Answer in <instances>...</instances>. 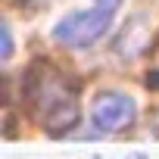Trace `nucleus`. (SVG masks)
Listing matches in <instances>:
<instances>
[{"mask_svg": "<svg viewBox=\"0 0 159 159\" xmlns=\"http://www.w3.org/2000/svg\"><path fill=\"white\" fill-rule=\"evenodd\" d=\"M91 122L97 131H119L134 122V100L122 91H100L91 103Z\"/></svg>", "mask_w": 159, "mask_h": 159, "instance_id": "nucleus-3", "label": "nucleus"}, {"mask_svg": "<svg viewBox=\"0 0 159 159\" xmlns=\"http://www.w3.org/2000/svg\"><path fill=\"white\" fill-rule=\"evenodd\" d=\"M122 7V0H94V7L84 13H69L53 25V41L62 47H88L94 44L112 22L116 10Z\"/></svg>", "mask_w": 159, "mask_h": 159, "instance_id": "nucleus-2", "label": "nucleus"}, {"mask_svg": "<svg viewBox=\"0 0 159 159\" xmlns=\"http://www.w3.org/2000/svg\"><path fill=\"white\" fill-rule=\"evenodd\" d=\"M150 47V22H147V16L143 13H137V16H131L128 22H125V28H122V34H119V41H116V50L122 53V59H137L143 50Z\"/></svg>", "mask_w": 159, "mask_h": 159, "instance_id": "nucleus-4", "label": "nucleus"}, {"mask_svg": "<svg viewBox=\"0 0 159 159\" xmlns=\"http://www.w3.org/2000/svg\"><path fill=\"white\" fill-rule=\"evenodd\" d=\"M22 94L31 106V116L41 122V128L50 137H62L81 119V112H78V81H72L69 75L44 62H34L25 72Z\"/></svg>", "mask_w": 159, "mask_h": 159, "instance_id": "nucleus-1", "label": "nucleus"}, {"mask_svg": "<svg viewBox=\"0 0 159 159\" xmlns=\"http://www.w3.org/2000/svg\"><path fill=\"white\" fill-rule=\"evenodd\" d=\"M147 88H159V72H150L147 75Z\"/></svg>", "mask_w": 159, "mask_h": 159, "instance_id": "nucleus-6", "label": "nucleus"}, {"mask_svg": "<svg viewBox=\"0 0 159 159\" xmlns=\"http://www.w3.org/2000/svg\"><path fill=\"white\" fill-rule=\"evenodd\" d=\"M0 44H3L0 56H3V59H10V56H13V34H10V25H7V22L0 25Z\"/></svg>", "mask_w": 159, "mask_h": 159, "instance_id": "nucleus-5", "label": "nucleus"}, {"mask_svg": "<svg viewBox=\"0 0 159 159\" xmlns=\"http://www.w3.org/2000/svg\"><path fill=\"white\" fill-rule=\"evenodd\" d=\"M128 159H147V156H143V153H134V156H128Z\"/></svg>", "mask_w": 159, "mask_h": 159, "instance_id": "nucleus-7", "label": "nucleus"}]
</instances>
